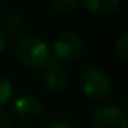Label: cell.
I'll return each instance as SVG.
<instances>
[{
  "mask_svg": "<svg viewBox=\"0 0 128 128\" xmlns=\"http://www.w3.org/2000/svg\"><path fill=\"white\" fill-rule=\"evenodd\" d=\"M94 128H128L125 113L116 106H100L92 113Z\"/></svg>",
  "mask_w": 128,
  "mask_h": 128,
  "instance_id": "4",
  "label": "cell"
},
{
  "mask_svg": "<svg viewBox=\"0 0 128 128\" xmlns=\"http://www.w3.org/2000/svg\"><path fill=\"white\" fill-rule=\"evenodd\" d=\"M2 29L5 33H9V35H14V33H18L24 29V18L18 14H8L2 18Z\"/></svg>",
  "mask_w": 128,
  "mask_h": 128,
  "instance_id": "8",
  "label": "cell"
},
{
  "mask_svg": "<svg viewBox=\"0 0 128 128\" xmlns=\"http://www.w3.org/2000/svg\"><path fill=\"white\" fill-rule=\"evenodd\" d=\"M15 56L26 68L39 70L47 65L51 53L47 42L39 36H24L15 45Z\"/></svg>",
  "mask_w": 128,
  "mask_h": 128,
  "instance_id": "1",
  "label": "cell"
},
{
  "mask_svg": "<svg viewBox=\"0 0 128 128\" xmlns=\"http://www.w3.org/2000/svg\"><path fill=\"white\" fill-rule=\"evenodd\" d=\"M47 128H72L71 122L66 120V119H63V118H59V119H54L48 124Z\"/></svg>",
  "mask_w": 128,
  "mask_h": 128,
  "instance_id": "13",
  "label": "cell"
},
{
  "mask_svg": "<svg viewBox=\"0 0 128 128\" xmlns=\"http://www.w3.org/2000/svg\"><path fill=\"white\" fill-rule=\"evenodd\" d=\"M12 96V84L11 80L0 72V107H3L5 104H8V101Z\"/></svg>",
  "mask_w": 128,
  "mask_h": 128,
  "instance_id": "10",
  "label": "cell"
},
{
  "mask_svg": "<svg viewBox=\"0 0 128 128\" xmlns=\"http://www.w3.org/2000/svg\"><path fill=\"white\" fill-rule=\"evenodd\" d=\"M0 14H2V5H0Z\"/></svg>",
  "mask_w": 128,
  "mask_h": 128,
  "instance_id": "15",
  "label": "cell"
},
{
  "mask_svg": "<svg viewBox=\"0 0 128 128\" xmlns=\"http://www.w3.org/2000/svg\"><path fill=\"white\" fill-rule=\"evenodd\" d=\"M78 0H50V6L56 14H66L77 8Z\"/></svg>",
  "mask_w": 128,
  "mask_h": 128,
  "instance_id": "9",
  "label": "cell"
},
{
  "mask_svg": "<svg viewBox=\"0 0 128 128\" xmlns=\"http://www.w3.org/2000/svg\"><path fill=\"white\" fill-rule=\"evenodd\" d=\"M114 50H116V56L124 63H126L128 62V32H124L118 38L116 45H114Z\"/></svg>",
  "mask_w": 128,
  "mask_h": 128,
  "instance_id": "11",
  "label": "cell"
},
{
  "mask_svg": "<svg viewBox=\"0 0 128 128\" xmlns=\"http://www.w3.org/2000/svg\"><path fill=\"white\" fill-rule=\"evenodd\" d=\"M83 44L80 35H77L72 30H63L60 32L53 44V51L54 57L62 60H72L82 53Z\"/></svg>",
  "mask_w": 128,
  "mask_h": 128,
  "instance_id": "3",
  "label": "cell"
},
{
  "mask_svg": "<svg viewBox=\"0 0 128 128\" xmlns=\"http://www.w3.org/2000/svg\"><path fill=\"white\" fill-rule=\"evenodd\" d=\"M12 126V119L11 114L3 110V107H0V128H11Z\"/></svg>",
  "mask_w": 128,
  "mask_h": 128,
  "instance_id": "12",
  "label": "cell"
},
{
  "mask_svg": "<svg viewBox=\"0 0 128 128\" xmlns=\"http://www.w3.org/2000/svg\"><path fill=\"white\" fill-rule=\"evenodd\" d=\"M44 107L39 102V100L33 96H21L14 102V113L18 119L24 122H33L38 120L42 116Z\"/></svg>",
  "mask_w": 128,
  "mask_h": 128,
  "instance_id": "6",
  "label": "cell"
},
{
  "mask_svg": "<svg viewBox=\"0 0 128 128\" xmlns=\"http://www.w3.org/2000/svg\"><path fill=\"white\" fill-rule=\"evenodd\" d=\"M44 68V86L53 94H60L65 90L68 84V74L63 68L62 62L51 56Z\"/></svg>",
  "mask_w": 128,
  "mask_h": 128,
  "instance_id": "5",
  "label": "cell"
},
{
  "mask_svg": "<svg viewBox=\"0 0 128 128\" xmlns=\"http://www.w3.org/2000/svg\"><path fill=\"white\" fill-rule=\"evenodd\" d=\"M5 47H6V39H5L3 33L0 32V53H2V51L5 50Z\"/></svg>",
  "mask_w": 128,
  "mask_h": 128,
  "instance_id": "14",
  "label": "cell"
},
{
  "mask_svg": "<svg viewBox=\"0 0 128 128\" xmlns=\"http://www.w3.org/2000/svg\"><path fill=\"white\" fill-rule=\"evenodd\" d=\"M78 84L82 92L94 101L106 98L112 89V80L108 74L101 68H88L82 74Z\"/></svg>",
  "mask_w": 128,
  "mask_h": 128,
  "instance_id": "2",
  "label": "cell"
},
{
  "mask_svg": "<svg viewBox=\"0 0 128 128\" xmlns=\"http://www.w3.org/2000/svg\"><path fill=\"white\" fill-rule=\"evenodd\" d=\"M83 2L89 12L107 15V14L114 12L119 8L120 0H83Z\"/></svg>",
  "mask_w": 128,
  "mask_h": 128,
  "instance_id": "7",
  "label": "cell"
}]
</instances>
